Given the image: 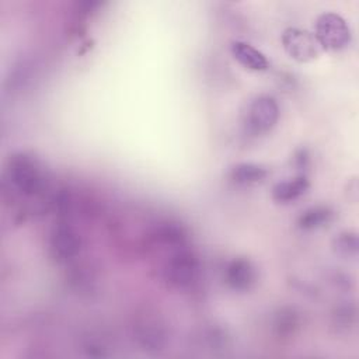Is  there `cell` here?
<instances>
[{
  "mask_svg": "<svg viewBox=\"0 0 359 359\" xmlns=\"http://www.w3.org/2000/svg\"><path fill=\"white\" fill-rule=\"evenodd\" d=\"M7 177L11 187L25 196L35 195L43 184L39 163L27 153H17L10 157Z\"/></svg>",
  "mask_w": 359,
  "mask_h": 359,
  "instance_id": "6da1fadb",
  "label": "cell"
},
{
  "mask_svg": "<svg viewBox=\"0 0 359 359\" xmlns=\"http://www.w3.org/2000/svg\"><path fill=\"white\" fill-rule=\"evenodd\" d=\"M314 36L323 49L339 50L349 45L352 35L346 21L339 14L330 11L317 18Z\"/></svg>",
  "mask_w": 359,
  "mask_h": 359,
  "instance_id": "7a4b0ae2",
  "label": "cell"
},
{
  "mask_svg": "<svg viewBox=\"0 0 359 359\" xmlns=\"http://www.w3.org/2000/svg\"><path fill=\"white\" fill-rule=\"evenodd\" d=\"M199 276V261L187 250L177 251L167 262L165 278L177 287H189Z\"/></svg>",
  "mask_w": 359,
  "mask_h": 359,
  "instance_id": "3957f363",
  "label": "cell"
},
{
  "mask_svg": "<svg viewBox=\"0 0 359 359\" xmlns=\"http://www.w3.org/2000/svg\"><path fill=\"white\" fill-rule=\"evenodd\" d=\"M282 43L287 55L299 62L314 59L321 49L314 35L299 28L285 29L282 34Z\"/></svg>",
  "mask_w": 359,
  "mask_h": 359,
  "instance_id": "277c9868",
  "label": "cell"
},
{
  "mask_svg": "<svg viewBox=\"0 0 359 359\" xmlns=\"http://www.w3.org/2000/svg\"><path fill=\"white\" fill-rule=\"evenodd\" d=\"M49 247L57 261L66 262L79 255L81 250V238L79 233L69 224H57L49 237Z\"/></svg>",
  "mask_w": 359,
  "mask_h": 359,
  "instance_id": "5b68a950",
  "label": "cell"
},
{
  "mask_svg": "<svg viewBox=\"0 0 359 359\" xmlns=\"http://www.w3.org/2000/svg\"><path fill=\"white\" fill-rule=\"evenodd\" d=\"M279 118V107L273 97L259 95L257 97L248 108V126L251 130L261 133L266 132L275 126Z\"/></svg>",
  "mask_w": 359,
  "mask_h": 359,
  "instance_id": "8992f818",
  "label": "cell"
},
{
  "mask_svg": "<svg viewBox=\"0 0 359 359\" xmlns=\"http://www.w3.org/2000/svg\"><path fill=\"white\" fill-rule=\"evenodd\" d=\"M135 338L147 352H158L167 344V328L156 317L142 318L135 328Z\"/></svg>",
  "mask_w": 359,
  "mask_h": 359,
  "instance_id": "52a82bcc",
  "label": "cell"
},
{
  "mask_svg": "<svg viewBox=\"0 0 359 359\" xmlns=\"http://www.w3.org/2000/svg\"><path fill=\"white\" fill-rule=\"evenodd\" d=\"M255 268L247 258H234L224 268V282L233 290L245 292L255 283Z\"/></svg>",
  "mask_w": 359,
  "mask_h": 359,
  "instance_id": "ba28073f",
  "label": "cell"
},
{
  "mask_svg": "<svg viewBox=\"0 0 359 359\" xmlns=\"http://www.w3.org/2000/svg\"><path fill=\"white\" fill-rule=\"evenodd\" d=\"M231 55L240 65L250 70H266L269 66L268 59L262 52L243 41H234L231 43Z\"/></svg>",
  "mask_w": 359,
  "mask_h": 359,
  "instance_id": "9c48e42d",
  "label": "cell"
},
{
  "mask_svg": "<svg viewBox=\"0 0 359 359\" xmlns=\"http://www.w3.org/2000/svg\"><path fill=\"white\" fill-rule=\"evenodd\" d=\"M309 185V180L304 175H299L292 180L278 182L272 189V196L276 202L287 203L302 196L307 191Z\"/></svg>",
  "mask_w": 359,
  "mask_h": 359,
  "instance_id": "30bf717a",
  "label": "cell"
},
{
  "mask_svg": "<svg viewBox=\"0 0 359 359\" xmlns=\"http://www.w3.org/2000/svg\"><path fill=\"white\" fill-rule=\"evenodd\" d=\"M266 175H268V170L254 163L236 164L230 171V178L240 185H251V184L261 182L266 178Z\"/></svg>",
  "mask_w": 359,
  "mask_h": 359,
  "instance_id": "8fae6325",
  "label": "cell"
},
{
  "mask_svg": "<svg viewBox=\"0 0 359 359\" xmlns=\"http://www.w3.org/2000/svg\"><path fill=\"white\" fill-rule=\"evenodd\" d=\"M332 219V210L327 206H313L307 210H304L299 219H297V226L303 230H316Z\"/></svg>",
  "mask_w": 359,
  "mask_h": 359,
  "instance_id": "7c38bea8",
  "label": "cell"
},
{
  "mask_svg": "<svg viewBox=\"0 0 359 359\" xmlns=\"http://www.w3.org/2000/svg\"><path fill=\"white\" fill-rule=\"evenodd\" d=\"M334 250L342 257H352L358 252V237L356 233L345 231L334 240Z\"/></svg>",
  "mask_w": 359,
  "mask_h": 359,
  "instance_id": "4fadbf2b",
  "label": "cell"
}]
</instances>
